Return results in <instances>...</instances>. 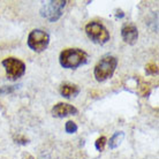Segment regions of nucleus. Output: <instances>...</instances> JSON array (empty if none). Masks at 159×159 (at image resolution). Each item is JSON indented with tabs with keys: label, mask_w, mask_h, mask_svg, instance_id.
<instances>
[{
	"label": "nucleus",
	"mask_w": 159,
	"mask_h": 159,
	"mask_svg": "<svg viewBox=\"0 0 159 159\" xmlns=\"http://www.w3.org/2000/svg\"><path fill=\"white\" fill-rule=\"evenodd\" d=\"M28 46L35 52H43L46 50L50 43V36L46 31L35 29L32 30L28 36Z\"/></svg>",
	"instance_id": "nucleus-5"
},
{
	"label": "nucleus",
	"mask_w": 159,
	"mask_h": 159,
	"mask_svg": "<svg viewBox=\"0 0 159 159\" xmlns=\"http://www.w3.org/2000/svg\"><path fill=\"white\" fill-rule=\"evenodd\" d=\"M67 4V1L62 0H56V1H48L44 2V5L40 8V15L45 17L50 22H56L60 19V16L62 15L65 6Z\"/></svg>",
	"instance_id": "nucleus-3"
},
{
	"label": "nucleus",
	"mask_w": 159,
	"mask_h": 159,
	"mask_svg": "<svg viewBox=\"0 0 159 159\" xmlns=\"http://www.w3.org/2000/svg\"><path fill=\"white\" fill-rule=\"evenodd\" d=\"M121 36L126 43L133 45L139 38V30L134 24H126L121 29Z\"/></svg>",
	"instance_id": "nucleus-8"
},
{
	"label": "nucleus",
	"mask_w": 159,
	"mask_h": 159,
	"mask_svg": "<svg viewBox=\"0 0 159 159\" xmlns=\"http://www.w3.org/2000/svg\"><path fill=\"white\" fill-rule=\"evenodd\" d=\"M13 90H14V88H6V89L2 88V89H0V92L1 93H4V92H12Z\"/></svg>",
	"instance_id": "nucleus-14"
},
{
	"label": "nucleus",
	"mask_w": 159,
	"mask_h": 159,
	"mask_svg": "<svg viewBox=\"0 0 159 159\" xmlns=\"http://www.w3.org/2000/svg\"><path fill=\"white\" fill-rule=\"evenodd\" d=\"M88 54L81 48H67L60 53L59 62L64 68L75 69V68L87 64Z\"/></svg>",
	"instance_id": "nucleus-1"
},
{
	"label": "nucleus",
	"mask_w": 159,
	"mask_h": 159,
	"mask_svg": "<svg viewBox=\"0 0 159 159\" xmlns=\"http://www.w3.org/2000/svg\"><path fill=\"white\" fill-rule=\"evenodd\" d=\"M116 65H118V60L116 57H104L103 59L96 65L95 70H93L96 80L98 82H103V81H106L110 77H112V75L116 72Z\"/></svg>",
	"instance_id": "nucleus-2"
},
{
	"label": "nucleus",
	"mask_w": 159,
	"mask_h": 159,
	"mask_svg": "<svg viewBox=\"0 0 159 159\" xmlns=\"http://www.w3.org/2000/svg\"><path fill=\"white\" fill-rule=\"evenodd\" d=\"M123 137H125V133L123 131H116L113 136L110 139V142H108V145L111 149H116L119 147L121 142H122Z\"/></svg>",
	"instance_id": "nucleus-10"
},
{
	"label": "nucleus",
	"mask_w": 159,
	"mask_h": 159,
	"mask_svg": "<svg viewBox=\"0 0 159 159\" xmlns=\"http://www.w3.org/2000/svg\"><path fill=\"white\" fill-rule=\"evenodd\" d=\"M2 66L6 69V74H7L8 79L15 81V80L20 79L21 76L24 75L25 73V65L23 61L16 58H6L2 61Z\"/></svg>",
	"instance_id": "nucleus-6"
},
{
	"label": "nucleus",
	"mask_w": 159,
	"mask_h": 159,
	"mask_svg": "<svg viewBox=\"0 0 159 159\" xmlns=\"http://www.w3.org/2000/svg\"><path fill=\"white\" fill-rule=\"evenodd\" d=\"M80 88L76 84L72 83H64L60 87V95L65 98H73L80 93Z\"/></svg>",
	"instance_id": "nucleus-9"
},
{
	"label": "nucleus",
	"mask_w": 159,
	"mask_h": 159,
	"mask_svg": "<svg viewBox=\"0 0 159 159\" xmlns=\"http://www.w3.org/2000/svg\"><path fill=\"white\" fill-rule=\"evenodd\" d=\"M106 142H107V139H106V137H105V136H102V137H99V139L96 141V143H95L96 149H97L98 151H103L104 148H105V144H106Z\"/></svg>",
	"instance_id": "nucleus-12"
},
{
	"label": "nucleus",
	"mask_w": 159,
	"mask_h": 159,
	"mask_svg": "<svg viewBox=\"0 0 159 159\" xmlns=\"http://www.w3.org/2000/svg\"><path fill=\"white\" fill-rule=\"evenodd\" d=\"M65 130L68 134H74V133L77 131V125L75 122H73V121H67L66 125H65Z\"/></svg>",
	"instance_id": "nucleus-11"
},
{
	"label": "nucleus",
	"mask_w": 159,
	"mask_h": 159,
	"mask_svg": "<svg viewBox=\"0 0 159 159\" xmlns=\"http://www.w3.org/2000/svg\"><path fill=\"white\" fill-rule=\"evenodd\" d=\"M77 108L67 103H58L52 108V116L54 118H66L68 116L77 114Z\"/></svg>",
	"instance_id": "nucleus-7"
},
{
	"label": "nucleus",
	"mask_w": 159,
	"mask_h": 159,
	"mask_svg": "<svg viewBox=\"0 0 159 159\" xmlns=\"http://www.w3.org/2000/svg\"><path fill=\"white\" fill-rule=\"evenodd\" d=\"M145 69H147V73H149V74H157L158 73V67L155 64H149Z\"/></svg>",
	"instance_id": "nucleus-13"
},
{
	"label": "nucleus",
	"mask_w": 159,
	"mask_h": 159,
	"mask_svg": "<svg viewBox=\"0 0 159 159\" xmlns=\"http://www.w3.org/2000/svg\"><path fill=\"white\" fill-rule=\"evenodd\" d=\"M88 37L96 44H106L110 40V32L99 22H90L85 25Z\"/></svg>",
	"instance_id": "nucleus-4"
}]
</instances>
